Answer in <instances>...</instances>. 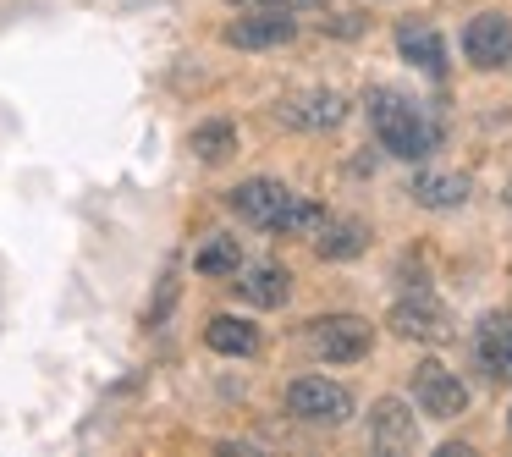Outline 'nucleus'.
Segmentation results:
<instances>
[{"label": "nucleus", "instance_id": "f257e3e1", "mask_svg": "<svg viewBox=\"0 0 512 457\" xmlns=\"http://www.w3.org/2000/svg\"><path fill=\"white\" fill-rule=\"evenodd\" d=\"M226 204H232V215H243L248 226H259V232H281V237H314L325 226V215H331L325 204L292 193L287 182H276V177L237 182V188L226 193Z\"/></svg>", "mask_w": 512, "mask_h": 457}, {"label": "nucleus", "instance_id": "f03ea898", "mask_svg": "<svg viewBox=\"0 0 512 457\" xmlns=\"http://www.w3.org/2000/svg\"><path fill=\"white\" fill-rule=\"evenodd\" d=\"M369 127H375L380 149L397 155V160H430L435 149H441V122L402 89L369 94Z\"/></svg>", "mask_w": 512, "mask_h": 457}, {"label": "nucleus", "instance_id": "7ed1b4c3", "mask_svg": "<svg viewBox=\"0 0 512 457\" xmlns=\"http://www.w3.org/2000/svg\"><path fill=\"white\" fill-rule=\"evenodd\" d=\"M309 347L325 364H358V358L375 347V325L364 314H320L309 325Z\"/></svg>", "mask_w": 512, "mask_h": 457}, {"label": "nucleus", "instance_id": "20e7f679", "mask_svg": "<svg viewBox=\"0 0 512 457\" xmlns=\"http://www.w3.org/2000/svg\"><path fill=\"white\" fill-rule=\"evenodd\" d=\"M287 413L303 424H347L353 419V397H347V386H336V380L303 375L287 386Z\"/></svg>", "mask_w": 512, "mask_h": 457}, {"label": "nucleus", "instance_id": "39448f33", "mask_svg": "<svg viewBox=\"0 0 512 457\" xmlns=\"http://www.w3.org/2000/svg\"><path fill=\"white\" fill-rule=\"evenodd\" d=\"M413 402L424 419H457L468 408V386L441 364V358H419L413 364Z\"/></svg>", "mask_w": 512, "mask_h": 457}, {"label": "nucleus", "instance_id": "423d86ee", "mask_svg": "<svg viewBox=\"0 0 512 457\" xmlns=\"http://www.w3.org/2000/svg\"><path fill=\"white\" fill-rule=\"evenodd\" d=\"M463 56H468V67H479V72H507V67H512V23H507L501 12L468 17V28H463Z\"/></svg>", "mask_w": 512, "mask_h": 457}, {"label": "nucleus", "instance_id": "0eeeda50", "mask_svg": "<svg viewBox=\"0 0 512 457\" xmlns=\"http://www.w3.org/2000/svg\"><path fill=\"white\" fill-rule=\"evenodd\" d=\"M391 331L408 336V342H446V336H452V314H446V303L424 287V292H408V298L391 303Z\"/></svg>", "mask_w": 512, "mask_h": 457}, {"label": "nucleus", "instance_id": "6e6552de", "mask_svg": "<svg viewBox=\"0 0 512 457\" xmlns=\"http://www.w3.org/2000/svg\"><path fill=\"white\" fill-rule=\"evenodd\" d=\"M221 39L232 50H281L298 39V17L292 12H248V17H232Z\"/></svg>", "mask_w": 512, "mask_h": 457}, {"label": "nucleus", "instance_id": "1a4fd4ad", "mask_svg": "<svg viewBox=\"0 0 512 457\" xmlns=\"http://www.w3.org/2000/svg\"><path fill=\"white\" fill-rule=\"evenodd\" d=\"M474 358L496 386H512V309H490L474 325Z\"/></svg>", "mask_w": 512, "mask_h": 457}, {"label": "nucleus", "instance_id": "9d476101", "mask_svg": "<svg viewBox=\"0 0 512 457\" xmlns=\"http://www.w3.org/2000/svg\"><path fill=\"white\" fill-rule=\"evenodd\" d=\"M369 441H375L380 452H408V446L419 441V413L402 397H380L375 408H369Z\"/></svg>", "mask_w": 512, "mask_h": 457}, {"label": "nucleus", "instance_id": "9b49d317", "mask_svg": "<svg viewBox=\"0 0 512 457\" xmlns=\"http://www.w3.org/2000/svg\"><path fill=\"white\" fill-rule=\"evenodd\" d=\"M342 116H347V100L336 89H309V94H298V100L281 105V122L298 127V133H325V127H342Z\"/></svg>", "mask_w": 512, "mask_h": 457}, {"label": "nucleus", "instance_id": "f8f14e48", "mask_svg": "<svg viewBox=\"0 0 512 457\" xmlns=\"http://www.w3.org/2000/svg\"><path fill=\"white\" fill-rule=\"evenodd\" d=\"M397 56L408 61V67H419L424 78H435V83L446 78V39L435 34L430 23H402L397 28Z\"/></svg>", "mask_w": 512, "mask_h": 457}, {"label": "nucleus", "instance_id": "ddd939ff", "mask_svg": "<svg viewBox=\"0 0 512 457\" xmlns=\"http://www.w3.org/2000/svg\"><path fill=\"white\" fill-rule=\"evenodd\" d=\"M364 248H369V226L358 221V215H325V226L314 232V254H320V259H336V265L358 259Z\"/></svg>", "mask_w": 512, "mask_h": 457}, {"label": "nucleus", "instance_id": "4468645a", "mask_svg": "<svg viewBox=\"0 0 512 457\" xmlns=\"http://www.w3.org/2000/svg\"><path fill=\"white\" fill-rule=\"evenodd\" d=\"M232 287H237V298L254 303V309H281V303L292 298V276L281 265H243Z\"/></svg>", "mask_w": 512, "mask_h": 457}, {"label": "nucleus", "instance_id": "2eb2a0df", "mask_svg": "<svg viewBox=\"0 0 512 457\" xmlns=\"http://www.w3.org/2000/svg\"><path fill=\"white\" fill-rule=\"evenodd\" d=\"M204 347L221 358H254L259 353V331L248 320H237V314H215L210 325H204Z\"/></svg>", "mask_w": 512, "mask_h": 457}, {"label": "nucleus", "instance_id": "dca6fc26", "mask_svg": "<svg viewBox=\"0 0 512 457\" xmlns=\"http://www.w3.org/2000/svg\"><path fill=\"white\" fill-rule=\"evenodd\" d=\"M408 193L424 210H457V204L468 199V177H457V171H419Z\"/></svg>", "mask_w": 512, "mask_h": 457}, {"label": "nucleus", "instance_id": "f3484780", "mask_svg": "<svg viewBox=\"0 0 512 457\" xmlns=\"http://www.w3.org/2000/svg\"><path fill=\"white\" fill-rule=\"evenodd\" d=\"M193 270H199L204 281L237 276V270H243V243H237V237H226V232H210L199 243V254H193Z\"/></svg>", "mask_w": 512, "mask_h": 457}, {"label": "nucleus", "instance_id": "a211bd4d", "mask_svg": "<svg viewBox=\"0 0 512 457\" xmlns=\"http://www.w3.org/2000/svg\"><path fill=\"white\" fill-rule=\"evenodd\" d=\"M193 155L204 160V166H221V160H232V149H237V127L226 122V116H210V122H199L193 127Z\"/></svg>", "mask_w": 512, "mask_h": 457}, {"label": "nucleus", "instance_id": "6ab92c4d", "mask_svg": "<svg viewBox=\"0 0 512 457\" xmlns=\"http://www.w3.org/2000/svg\"><path fill=\"white\" fill-rule=\"evenodd\" d=\"M232 6L237 12H292L298 17V12H320L325 0H232Z\"/></svg>", "mask_w": 512, "mask_h": 457}, {"label": "nucleus", "instance_id": "aec40b11", "mask_svg": "<svg viewBox=\"0 0 512 457\" xmlns=\"http://www.w3.org/2000/svg\"><path fill=\"white\" fill-rule=\"evenodd\" d=\"M507 435H512V413H507Z\"/></svg>", "mask_w": 512, "mask_h": 457}, {"label": "nucleus", "instance_id": "412c9836", "mask_svg": "<svg viewBox=\"0 0 512 457\" xmlns=\"http://www.w3.org/2000/svg\"><path fill=\"white\" fill-rule=\"evenodd\" d=\"M507 204H512V182H507Z\"/></svg>", "mask_w": 512, "mask_h": 457}]
</instances>
